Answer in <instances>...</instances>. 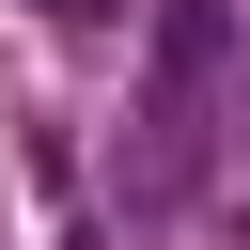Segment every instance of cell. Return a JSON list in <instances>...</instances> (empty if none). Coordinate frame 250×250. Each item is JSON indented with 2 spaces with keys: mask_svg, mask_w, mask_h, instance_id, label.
<instances>
[{
  "mask_svg": "<svg viewBox=\"0 0 250 250\" xmlns=\"http://www.w3.org/2000/svg\"><path fill=\"white\" fill-rule=\"evenodd\" d=\"M47 16H78V31H109V16H125V0H47Z\"/></svg>",
  "mask_w": 250,
  "mask_h": 250,
  "instance_id": "6da1fadb",
  "label": "cell"
},
{
  "mask_svg": "<svg viewBox=\"0 0 250 250\" xmlns=\"http://www.w3.org/2000/svg\"><path fill=\"white\" fill-rule=\"evenodd\" d=\"M234 109H250V62H234Z\"/></svg>",
  "mask_w": 250,
  "mask_h": 250,
  "instance_id": "7a4b0ae2",
  "label": "cell"
}]
</instances>
